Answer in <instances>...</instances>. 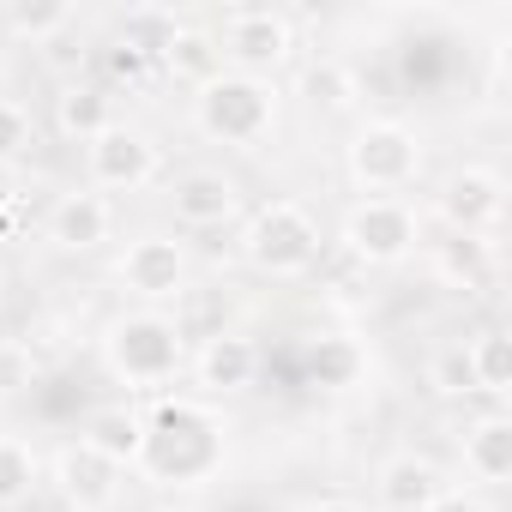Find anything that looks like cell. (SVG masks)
<instances>
[{
  "label": "cell",
  "instance_id": "obj_1",
  "mask_svg": "<svg viewBox=\"0 0 512 512\" xmlns=\"http://www.w3.org/2000/svg\"><path fill=\"white\" fill-rule=\"evenodd\" d=\"M223 458H229V422H223L217 404L175 398V392L151 398L145 452L133 464L139 482H151V488H205V482H217Z\"/></svg>",
  "mask_w": 512,
  "mask_h": 512
},
{
  "label": "cell",
  "instance_id": "obj_2",
  "mask_svg": "<svg viewBox=\"0 0 512 512\" xmlns=\"http://www.w3.org/2000/svg\"><path fill=\"white\" fill-rule=\"evenodd\" d=\"M97 356H103V368H109L115 386L157 398V392H169L187 374V332L163 308H121L103 326Z\"/></svg>",
  "mask_w": 512,
  "mask_h": 512
},
{
  "label": "cell",
  "instance_id": "obj_3",
  "mask_svg": "<svg viewBox=\"0 0 512 512\" xmlns=\"http://www.w3.org/2000/svg\"><path fill=\"white\" fill-rule=\"evenodd\" d=\"M284 115V91L278 79H247V73H217L211 85L193 91V127L199 139L223 145V151H260L272 139Z\"/></svg>",
  "mask_w": 512,
  "mask_h": 512
},
{
  "label": "cell",
  "instance_id": "obj_4",
  "mask_svg": "<svg viewBox=\"0 0 512 512\" xmlns=\"http://www.w3.org/2000/svg\"><path fill=\"white\" fill-rule=\"evenodd\" d=\"M326 253L320 217L302 199H266L241 223V260L260 278H308Z\"/></svg>",
  "mask_w": 512,
  "mask_h": 512
},
{
  "label": "cell",
  "instance_id": "obj_5",
  "mask_svg": "<svg viewBox=\"0 0 512 512\" xmlns=\"http://www.w3.org/2000/svg\"><path fill=\"white\" fill-rule=\"evenodd\" d=\"M344 175L362 199H404V187H416L422 175V133L392 115L356 121V133L344 139Z\"/></svg>",
  "mask_w": 512,
  "mask_h": 512
},
{
  "label": "cell",
  "instance_id": "obj_6",
  "mask_svg": "<svg viewBox=\"0 0 512 512\" xmlns=\"http://www.w3.org/2000/svg\"><path fill=\"white\" fill-rule=\"evenodd\" d=\"M338 247L368 272H392L422 247V211L410 199H356L338 223Z\"/></svg>",
  "mask_w": 512,
  "mask_h": 512
},
{
  "label": "cell",
  "instance_id": "obj_7",
  "mask_svg": "<svg viewBox=\"0 0 512 512\" xmlns=\"http://www.w3.org/2000/svg\"><path fill=\"white\" fill-rule=\"evenodd\" d=\"M211 37H217L223 67L247 79H278L296 61V25L278 7H229Z\"/></svg>",
  "mask_w": 512,
  "mask_h": 512
},
{
  "label": "cell",
  "instance_id": "obj_8",
  "mask_svg": "<svg viewBox=\"0 0 512 512\" xmlns=\"http://www.w3.org/2000/svg\"><path fill=\"white\" fill-rule=\"evenodd\" d=\"M115 284H121L139 308H169V302H181L187 284H193V253H187V241H175V235H163V229H145V235H133V241L115 253Z\"/></svg>",
  "mask_w": 512,
  "mask_h": 512
},
{
  "label": "cell",
  "instance_id": "obj_9",
  "mask_svg": "<svg viewBox=\"0 0 512 512\" xmlns=\"http://www.w3.org/2000/svg\"><path fill=\"white\" fill-rule=\"evenodd\" d=\"M163 175V145L139 121H115L85 145V187L97 193H139Z\"/></svg>",
  "mask_w": 512,
  "mask_h": 512
},
{
  "label": "cell",
  "instance_id": "obj_10",
  "mask_svg": "<svg viewBox=\"0 0 512 512\" xmlns=\"http://www.w3.org/2000/svg\"><path fill=\"white\" fill-rule=\"evenodd\" d=\"M434 211H440V223H446L452 235L488 241V235L500 229V217H506V175L488 169V163H464V169H452V175L440 181Z\"/></svg>",
  "mask_w": 512,
  "mask_h": 512
},
{
  "label": "cell",
  "instance_id": "obj_11",
  "mask_svg": "<svg viewBox=\"0 0 512 512\" xmlns=\"http://www.w3.org/2000/svg\"><path fill=\"white\" fill-rule=\"evenodd\" d=\"M49 482L67 500V512H115L121 488H127V470L109 464L103 452H91L85 440H67L55 452V464H49Z\"/></svg>",
  "mask_w": 512,
  "mask_h": 512
},
{
  "label": "cell",
  "instance_id": "obj_12",
  "mask_svg": "<svg viewBox=\"0 0 512 512\" xmlns=\"http://www.w3.org/2000/svg\"><path fill=\"white\" fill-rule=\"evenodd\" d=\"M187 374H193L205 404L211 398H235V392H247L253 380H260V344H253L247 332H229V326L205 332L199 350H187Z\"/></svg>",
  "mask_w": 512,
  "mask_h": 512
},
{
  "label": "cell",
  "instance_id": "obj_13",
  "mask_svg": "<svg viewBox=\"0 0 512 512\" xmlns=\"http://www.w3.org/2000/svg\"><path fill=\"white\" fill-rule=\"evenodd\" d=\"M43 235H49V247H61V253H97V247L115 241V199L97 193V187H73V193H61V199L49 205Z\"/></svg>",
  "mask_w": 512,
  "mask_h": 512
},
{
  "label": "cell",
  "instance_id": "obj_14",
  "mask_svg": "<svg viewBox=\"0 0 512 512\" xmlns=\"http://www.w3.org/2000/svg\"><path fill=\"white\" fill-rule=\"evenodd\" d=\"M169 211L181 229H223L241 217V181L223 169H187L169 181Z\"/></svg>",
  "mask_w": 512,
  "mask_h": 512
},
{
  "label": "cell",
  "instance_id": "obj_15",
  "mask_svg": "<svg viewBox=\"0 0 512 512\" xmlns=\"http://www.w3.org/2000/svg\"><path fill=\"white\" fill-rule=\"evenodd\" d=\"M446 488V470L428 452H386L374 470V500L380 512H428Z\"/></svg>",
  "mask_w": 512,
  "mask_h": 512
},
{
  "label": "cell",
  "instance_id": "obj_16",
  "mask_svg": "<svg viewBox=\"0 0 512 512\" xmlns=\"http://www.w3.org/2000/svg\"><path fill=\"white\" fill-rule=\"evenodd\" d=\"M458 464H464V488H476V494H488V488H506L512 482V416H500V410H488V416H476L464 434H458Z\"/></svg>",
  "mask_w": 512,
  "mask_h": 512
},
{
  "label": "cell",
  "instance_id": "obj_17",
  "mask_svg": "<svg viewBox=\"0 0 512 512\" xmlns=\"http://www.w3.org/2000/svg\"><path fill=\"white\" fill-rule=\"evenodd\" d=\"M121 121V103H115V85H97V79H67L55 91V127L79 145H91L97 133H109Z\"/></svg>",
  "mask_w": 512,
  "mask_h": 512
},
{
  "label": "cell",
  "instance_id": "obj_18",
  "mask_svg": "<svg viewBox=\"0 0 512 512\" xmlns=\"http://www.w3.org/2000/svg\"><path fill=\"white\" fill-rule=\"evenodd\" d=\"M79 440H85L91 452H103L109 464L133 470V464H139V452H145V410H139V404H127V398H115V404H97V410L85 416Z\"/></svg>",
  "mask_w": 512,
  "mask_h": 512
},
{
  "label": "cell",
  "instance_id": "obj_19",
  "mask_svg": "<svg viewBox=\"0 0 512 512\" xmlns=\"http://www.w3.org/2000/svg\"><path fill=\"white\" fill-rule=\"evenodd\" d=\"M169 79H181L187 91H199V85H211L217 73H223V55H217V37L211 31H199V25H181L175 31V43L163 49V61H157Z\"/></svg>",
  "mask_w": 512,
  "mask_h": 512
},
{
  "label": "cell",
  "instance_id": "obj_20",
  "mask_svg": "<svg viewBox=\"0 0 512 512\" xmlns=\"http://www.w3.org/2000/svg\"><path fill=\"white\" fill-rule=\"evenodd\" d=\"M362 374H368V356H362L356 338L326 332V338L308 344V380H314V386H326V392H350V386H362Z\"/></svg>",
  "mask_w": 512,
  "mask_h": 512
},
{
  "label": "cell",
  "instance_id": "obj_21",
  "mask_svg": "<svg viewBox=\"0 0 512 512\" xmlns=\"http://www.w3.org/2000/svg\"><path fill=\"white\" fill-rule=\"evenodd\" d=\"M464 362H470V380L482 398H506L512 392V344L500 326H482L476 338H464Z\"/></svg>",
  "mask_w": 512,
  "mask_h": 512
},
{
  "label": "cell",
  "instance_id": "obj_22",
  "mask_svg": "<svg viewBox=\"0 0 512 512\" xmlns=\"http://www.w3.org/2000/svg\"><path fill=\"white\" fill-rule=\"evenodd\" d=\"M43 488V458L31 440L0 434V512H19L31 494Z\"/></svg>",
  "mask_w": 512,
  "mask_h": 512
},
{
  "label": "cell",
  "instance_id": "obj_23",
  "mask_svg": "<svg viewBox=\"0 0 512 512\" xmlns=\"http://www.w3.org/2000/svg\"><path fill=\"white\" fill-rule=\"evenodd\" d=\"M7 31H13L19 43L43 49V43H55L61 31H73V7H67V0H13V7H7Z\"/></svg>",
  "mask_w": 512,
  "mask_h": 512
},
{
  "label": "cell",
  "instance_id": "obj_24",
  "mask_svg": "<svg viewBox=\"0 0 512 512\" xmlns=\"http://www.w3.org/2000/svg\"><path fill=\"white\" fill-rule=\"evenodd\" d=\"M434 272H440L446 284H458V290L488 284V241H476V235H446V241L434 247Z\"/></svg>",
  "mask_w": 512,
  "mask_h": 512
},
{
  "label": "cell",
  "instance_id": "obj_25",
  "mask_svg": "<svg viewBox=\"0 0 512 512\" xmlns=\"http://www.w3.org/2000/svg\"><path fill=\"white\" fill-rule=\"evenodd\" d=\"M302 91H308V103H314L320 115H350L356 97H362V85H356V73H350L344 61H320V67H308Z\"/></svg>",
  "mask_w": 512,
  "mask_h": 512
},
{
  "label": "cell",
  "instance_id": "obj_26",
  "mask_svg": "<svg viewBox=\"0 0 512 512\" xmlns=\"http://www.w3.org/2000/svg\"><path fill=\"white\" fill-rule=\"evenodd\" d=\"M175 31H181V19L163 13V7H133V13L121 19V43H133V49L151 55V61H163V49L175 43Z\"/></svg>",
  "mask_w": 512,
  "mask_h": 512
},
{
  "label": "cell",
  "instance_id": "obj_27",
  "mask_svg": "<svg viewBox=\"0 0 512 512\" xmlns=\"http://www.w3.org/2000/svg\"><path fill=\"white\" fill-rule=\"evenodd\" d=\"M37 145V115L19 103V97H0V169L25 163Z\"/></svg>",
  "mask_w": 512,
  "mask_h": 512
},
{
  "label": "cell",
  "instance_id": "obj_28",
  "mask_svg": "<svg viewBox=\"0 0 512 512\" xmlns=\"http://www.w3.org/2000/svg\"><path fill=\"white\" fill-rule=\"evenodd\" d=\"M428 386H434L440 398H470V392H476V380H470V362H464V344H446V350H434V362H428Z\"/></svg>",
  "mask_w": 512,
  "mask_h": 512
},
{
  "label": "cell",
  "instance_id": "obj_29",
  "mask_svg": "<svg viewBox=\"0 0 512 512\" xmlns=\"http://www.w3.org/2000/svg\"><path fill=\"white\" fill-rule=\"evenodd\" d=\"M103 61H109V79H115V85H139V79L157 67L151 55H139V49H133V43H121V37L103 49Z\"/></svg>",
  "mask_w": 512,
  "mask_h": 512
},
{
  "label": "cell",
  "instance_id": "obj_30",
  "mask_svg": "<svg viewBox=\"0 0 512 512\" xmlns=\"http://www.w3.org/2000/svg\"><path fill=\"white\" fill-rule=\"evenodd\" d=\"M31 380H37V356L19 350V344H0V398L19 392V386H31Z\"/></svg>",
  "mask_w": 512,
  "mask_h": 512
},
{
  "label": "cell",
  "instance_id": "obj_31",
  "mask_svg": "<svg viewBox=\"0 0 512 512\" xmlns=\"http://www.w3.org/2000/svg\"><path fill=\"white\" fill-rule=\"evenodd\" d=\"M428 512H494V506H488V494H476V488H458V482H446V488H440V500H434Z\"/></svg>",
  "mask_w": 512,
  "mask_h": 512
},
{
  "label": "cell",
  "instance_id": "obj_32",
  "mask_svg": "<svg viewBox=\"0 0 512 512\" xmlns=\"http://www.w3.org/2000/svg\"><path fill=\"white\" fill-rule=\"evenodd\" d=\"M302 512H368L362 500H350V494H320V500H308Z\"/></svg>",
  "mask_w": 512,
  "mask_h": 512
},
{
  "label": "cell",
  "instance_id": "obj_33",
  "mask_svg": "<svg viewBox=\"0 0 512 512\" xmlns=\"http://www.w3.org/2000/svg\"><path fill=\"white\" fill-rule=\"evenodd\" d=\"M0 302H7V272H0Z\"/></svg>",
  "mask_w": 512,
  "mask_h": 512
}]
</instances>
